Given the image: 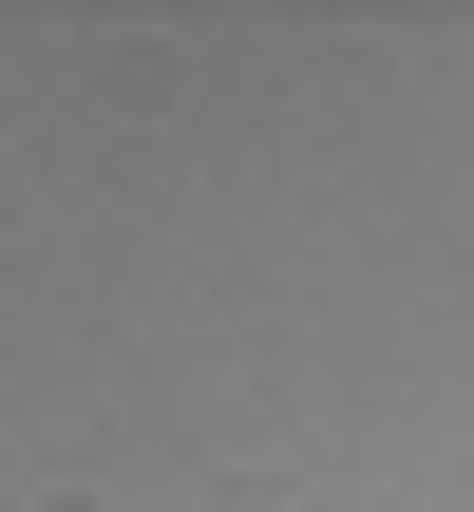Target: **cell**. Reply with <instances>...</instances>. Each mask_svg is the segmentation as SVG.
Wrapping results in <instances>:
<instances>
[]
</instances>
